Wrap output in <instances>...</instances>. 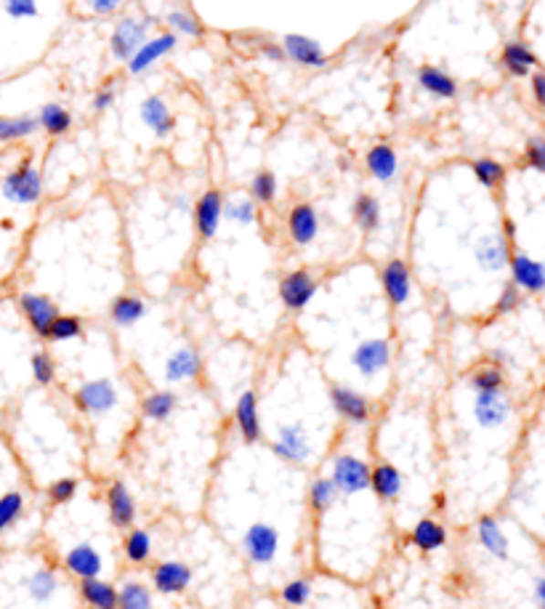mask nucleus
<instances>
[{
    "mask_svg": "<svg viewBox=\"0 0 545 609\" xmlns=\"http://www.w3.org/2000/svg\"><path fill=\"white\" fill-rule=\"evenodd\" d=\"M240 551H243L245 562L264 570L272 567L274 562L282 553V532L272 521H250L240 535Z\"/></svg>",
    "mask_w": 545,
    "mask_h": 609,
    "instance_id": "obj_1",
    "label": "nucleus"
},
{
    "mask_svg": "<svg viewBox=\"0 0 545 609\" xmlns=\"http://www.w3.org/2000/svg\"><path fill=\"white\" fill-rule=\"evenodd\" d=\"M121 389L112 378L83 381L72 394L78 413H83L86 418H93V421H107L110 415H115L121 410Z\"/></svg>",
    "mask_w": 545,
    "mask_h": 609,
    "instance_id": "obj_2",
    "label": "nucleus"
},
{
    "mask_svg": "<svg viewBox=\"0 0 545 609\" xmlns=\"http://www.w3.org/2000/svg\"><path fill=\"white\" fill-rule=\"evenodd\" d=\"M154 27L157 19L152 14H125L110 32V57L128 64V59L154 35Z\"/></svg>",
    "mask_w": 545,
    "mask_h": 609,
    "instance_id": "obj_3",
    "label": "nucleus"
},
{
    "mask_svg": "<svg viewBox=\"0 0 545 609\" xmlns=\"http://www.w3.org/2000/svg\"><path fill=\"white\" fill-rule=\"evenodd\" d=\"M46 182L43 173L32 165L30 160H22L16 168H11L3 182H0V194L5 203L19 205V208H32L43 200Z\"/></svg>",
    "mask_w": 545,
    "mask_h": 609,
    "instance_id": "obj_4",
    "label": "nucleus"
},
{
    "mask_svg": "<svg viewBox=\"0 0 545 609\" xmlns=\"http://www.w3.org/2000/svg\"><path fill=\"white\" fill-rule=\"evenodd\" d=\"M328 477L341 492V498H360L370 492V463L357 453H335L328 468Z\"/></svg>",
    "mask_w": 545,
    "mask_h": 609,
    "instance_id": "obj_5",
    "label": "nucleus"
},
{
    "mask_svg": "<svg viewBox=\"0 0 545 609\" xmlns=\"http://www.w3.org/2000/svg\"><path fill=\"white\" fill-rule=\"evenodd\" d=\"M61 572L72 580L104 578L107 572V553L93 541H75L59 553Z\"/></svg>",
    "mask_w": 545,
    "mask_h": 609,
    "instance_id": "obj_6",
    "label": "nucleus"
},
{
    "mask_svg": "<svg viewBox=\"0 0 545 609\" xmlns=\"http://www.w3.org/2000/svg\"><path fill=\"white\" fill-rule=\"evenodd\" d=\"M269 450L285 466L306 468L314 457V439L303 424H282V426H277V434L269 442Z\"/></svg>",
    "mask_w": 545,
    "mask_h": 609,
    "instance_id": "obj_7",
    "label": "nucleus"
},
{
    "mask_svg": "<svg viewBox=\"0 0 545 609\" xmlns=\"http://www.w3.org/2000/svg\"><path fill=\"white\" fill-rule=\"evenodd\" d=\"M392 341L383 335L375 338H364L354 346L351 352V367L362 375L364 381H372L378 375H383L392 367Z\"/></svg>",
    "mask_w": 545,
    "mask_h": 609,
    "instance_id": "obj_8",
    "label": "nucleus"
},
{
    "mask_svg": "<svg viewBox=\"0 0 545 609\" xmlns=\"http://www.w3.org/2000/svg\"><path fill=\"white\" fill-rule=\"evenodd\" d=\"M194 583V570L182 559H162L152 564L150 585L157 596H183Z\"/></svg>",
    "mask_w": 545,
    "mask_h": 609,
    "instance_id": "obj_9",
    "label": "nucleus"
},
{
    "mask_svg": "<svg viewBox=\"0 0 545 609\" xmlns=\"http://www.w3.org/2000/svg\"><path fill=\"white\" fill-rule=\"evenodd\" d=\"M328 396H330L333 410L341 415V421H346L349 426L362 428L372 421V404L360 389L346 386V383H330Z\"/></svg>",
    "mask_w": 545,
    "mask_h": 609,
    "instance_id": "obj_10",
    "label": "nucleus"
},
{
    "mask_svg": "<svg viewBox=\"0 0 545 609\" xmlns=\"http://www.w3.org/2000/svg\"><path fill=\"white\" fill-rule=\"evenodd\" d=\"M104 506H107V517L115 530H131L136 527L139 519V503L133 498L131 488L122 479H112L104 489Z\"/></svg>",
    "mask_w": 545,
    "mask_h": 609,
    "instance_id": "obj_11",
    "label": "nucleus"
},
{
    "mask_svg": "<svg viewBox=\"0 0 545 609\" xmlns=\"http://www.w3.org/2000/svg\"><path fill=\"white\" fill-rule=\"evenodd\" d=\"M317 290H320V282H317V277L311 275L309 269H293V272H288V275L279 279V288H277L279 301H282V306H285L288 311H303L306 306L314 301Z\"/></svg>",
    "mask_w": 545,
    "mask_h": 609,
    "instance_id": "obj_12",
    "label": "nucleus"
},
{
    "mask_svg": "<svg viewBox=\"0 0 545 609\" xmlns=\"http://www.w3.org/2000/svg\"><path fill=\"white\" fill-rule=\"evenodd\" d=\"M16 304H19L22 317L27 320V325H30L32 333L37 335V338H46L48 331H51V325H54V320H57V317L61 314L57 301H54V299H48L46 293H32V290H25V293H19Z\"/></svg>",
    "mask_w": 545,
    "mask_h": 609,
    "instance_id": "obj_13",
    "label": "nucleus"
},
{
    "mask_svg": "<svg viewBox=\"0 0 545 609\" xmlns=\"http://www.w3.org/2000/svg\"><path fill=\"white\" fill-rule=\"evenodd\" d=\"M176 46H179V37L173 32H154L150 40L128 59V64H125L128 75H133V78L147 75L157 61L171 57L176 51Z\"/></svg>",
    "mask_w": 545,
    "mask_h": 609,
    "instance_id": "obj_14",
    "label": "nucleus"
},
{
    "mask_svg": "<svg viewBox=\"0 0 545 609\" xmlns=\"http://www.w3.org/2000/svg\"><path fill=\"white\" fill-rule=\"evenodd\" d=\"M511 399L503 392H479L474 394V404H471V415L477 421V426L487 428H503L511 421Z\"/></svg>",
    "mask_w": 545,
    "mask_h": 609,
    "instance_id": "obj_15",
    "label": "nucleus"
},
{
    "mask_svg": "<svg viewBox=\"0 0 545 609\" xmlns=\"http://www.w3.org/2000/svg\"><path fill=\"white\" fill-rule=\"evenodd\" d=\"M282 51H285V59L299 64L303 69H325L330 64V57L328 51L309 35H301V32H290L282 37Z\"/></svg>",
    "mask_w": 545,
    "mask_h": 609,
    "instance_id": "obj_16",
    "label": "nucleus"
},
{
    "mask_svg": "<svg viewBox=\"0 0 545 609\" xmlns=\"http://www.w3.org/2000/svg\"><path fill=\"white\" fill-rule=\"evenodd\" d=\"M22 588L27 593V599L35 604H51L64 588L61 572L54 564H35L30 572L22 578Z\"/></svg>",
    "mask_w": 545,
    "mask_h": 609,
    "instance_id": "obj_17",
    "label": "nucleus"
},
{
    "mask_svg": "<svg viewBox=\"0 0 545 609\" xmlns=\"http://www.w3.org/2000/svg\"><path fill=\"white\" fill-rule=\"evenodd\" d=\"M381 288H383L386 301L394 309H404L410 304V299H413V272H410L407 261H402V258L386 261L383 269H381Z\"/></svg>",
    "mask_w": 545,
    "mask_h": 609,
    "instance_id": "obj_18",
    "label": "nucleus"
},
{
    "mask_svg": "<svg viewBox=\"0 0 545 609\" xmlns=\"http://www.w3.org/2000/svg\"><path fill=\"white\" fill-rule=\"evenodd\" d=\"M235 428L245 445H258L264 439V418H261V402L253 389H247L235 402Z\"/></svg>",
    "mask_w": 545,
    "mask_h": 609,
    "instance_id": "obj_19",
    "label": "nucleus"
},
{
    "mask_svg": "<svg viewBox=\"0 0 545 609\" xmlns=\"http://www.w3.org/2000/svg\"><path fill=\"white\" fill-rule=\"evenodd\" d=\"M203 354L194 349V346H179L173 349L168 357H165V365H162V378L165 383L176 386V383H192L203 375Z\"/></svg>",
    "mask_w": 545,
    "mask_h": 609,
    "instance_id": "obj_20",
    "label": "nucleus"
},
{
    "mask_svg": "<svg viewBox=\"0 0 545 609\" xmlns=\"http://www.w3.org/2000/svg\"><path fill=\"white\" fill-rule=\"evenodd\" d=\"M224 194L218 189H205L197 203H194V229L200 235V240H213L221 229L224 221Z\"/></svg>",
    "mask_w": 545,
    "mask_h": 609,
    "instance_id": "obj_21",
    "label": "nucleus"
},
{
    "mask_svg": "<svg viewBox=\"0 0 545 609\" xmlns=\"http://www.w3.org/2000/svg\"><path fill=\"white\" fill-rule=\"evenodd\" d=\"M320 229H322V218L320 211L311 205V203H296L288 214V237L290 243L306 247L320 237Z\"/></svg>",
    "mask_w": 545,
    "mask_h": 609,
    "instance_id": "obj_22",
    "label": "nucleus"
},
{
    "mask_svg": "<svg viewBox=\"0 0 545 609\" xmlns=\"http://www.w3.org/2000/svg\"><path fill=\"white\" fill-rule=\"evenodd\" d=\"M370 492L381 503H396L404 492V474L389 460H378L370 466Z\"/></svg>",
    "mask_w": 545,
    "mask_h": 609,
    "instance_id": "obj_23",
    "label": "nucleus"
},
{
    "mask_svg": "<svg viewBox=\"0 0 545 609\" xmlns=\"http://www.w3.org/2000/svg\"><path fill=\"white\" fill-rule=\"evenodd\" d=\"M508 272H511V285H516L521 293H543L545 290V264L527 256V253H511L508 261Z\"/></svg>",
    "mask_w": 545,
    "mask_h": 609,
    "instance_id": "obj_24",
    "label": "nucleus"
},
{
    "mask_svg": "<svg viewBox=\"0 0 545 609\" xmlns=\"http://www.w3.org/2000/svg\"><path fill=\"white\" fill-rule=\"evenodd\" d=\"M30 517V498L22 488L0 489V538L16 532Z\"/></svg>",
    "mask_w": 545,
    "mask_h": 609,
    "instance_id": "obj_25",
    "label": "nucleus"
},
{
    "mask_svg": "<svg viewBox=\"0 0 545 609\" xmlns=\"http://www.w3.org/2000/svg\"><path fill=\"white\" fill-rule=\"evenodd\" d=\"M474 258H477L479 269H485L489 275H498V272L508 269L511 243L503 235H485L474 245Z\"/></svg>",
    "mask_w": 545,
    "mask_h": 609,
    "instance_id": "obj_26",
    "label": "nucleus"
},
{
    "mask_svg": "<svg viewBox=\"0 0 545 609\" xmlns=\"http://www.w3.org/2000/svg\"><path fill=\"white\" fill-rule=\"evenodd\" d=\"M415 80H418V86H421L428 96L442 99V101H450V99H455V96L460 93L457 80H455L447 69H442L439 64H421V67L415 69Z\"/></svg>",
    "mask_w": 545,
    "mask_h": 609,
    "instance_id": "obj_27",
    "label": "nucleus"
},
{
    "mask_svg": "<svg viewBox=\"0 0 545 609\" xmlns=\"http://www.w3.org/2000/svg\"><path fill=\"white\" fill-rule=\"evenodd\" d=\"M477 541L479 546L498 562H506L511 556V541L508 535L503 532L500 527V519L492 517V514H485V517L477 519Z\"/></svg>",
    "mask_w": 545,
    "mask_h": 609,
    "instance_id": "obj_28",
    "label": "nucleus"
},
{
    "mask_svg": "<svg viewBox=\"0 0 545 609\" xmlns=\"http://www.w3.org/2000/svg\"><path fill=\"white\" fill-rule=\"evenodd\" d=\"M139 115L157 139H168L176 131V115L171 112V107L162 96H147L139 107Z\"/></svg>",
    "mask_w": 545,
    "mask_h": 609,
    "instance_id": "obj_29",
    "label": "nucleus"
},
{
    "mask_svg": "<svg viewBox=\"0 0 545 609\" xmlns=\"http://www.w3.org/2000/svg\"><path fill=\"white\" fill-rule=\"evenodd\" d=\"M78 599L86 609H118V585L107 578L78 580Z\"/></svg>",
    "mask_w": 545,
    "mask_h": 609,
    "instance_id": "obj_30",
    "label": "nucleus"
},
{
    "mask_svg": "<svg viewBox=\"0 0 545 609\" xmlns=\"http://www.w3.org/2000/svg\"><path fill=\"white\" fill-rule=\"evenodd\" d=\"M500 64L511 78L521 80V78H529L538 69V54L524 40H508L500 51Z\"/></svg>",
    "mask_w": 545,
    "mask_h": 609,
    "instance_id": "obj_31",
    "label": "nucleus"
},
{
    "mask_svg": "<svg viewBox=\"0 0 545 609\" xmlns=\"http://www.w3.org/2000/svg\"><path fill=\"white\" fill-rule=\"evenodd\" d=\"M150 314V306L141 296L136 293H121L112 304H110V320L115 328L128 331V328H136L144 317Z\"/></svg>",
    "mask_w": 545,
    "mask_h": 609,
    "instance_id": "obj_32",
    "label": "nucleus"
},
{
    "mask_svg": "<svg viewBox=\"0 0 545 609\" xmlns=\"http://www.w3.org/2000/svg\"><path fill=\"white\" fill-rule=\"evenodd\" d=\"M152 553H154V535H152L147 527H131V530H125V538H122V559H125L131 567H144V564H150Z\"/></svg>",
    "mask_w": 545,
    "mask_h": 609,
    "instance_id": "obj_33",
    "label": "nucleus"
},
{
    "mask_svg": "<svg viewBox=\"0 0 545 609\" xmlns=\"http://www.w3.org/2000/svg\"><path fill=\"white\" fill-rule=\"evenodd\" d=\"M410 543L421 553H434V551L445 549L447 546V527L431 517L418 519L410 527Z\"/></svg>",
    "mask_w": 545,
    "mask_h": 609,
    "instance_id": "obj_34",
    "label": "nucleus"
},
{
    "mask_svg": "<svg viewBox=\"0 0 545 609\" xmlns=\"http://www.w3.org/2000/svg\"><path fill=\"white\" fill-rule=\"evenodd\" d=\"M364 165L375 182L389 184L394 182L396 173H399V154L392 144H375L364 157Z\"/></svg>",
    "mask_w": 545,
    "mask_h": 609,
    "instance_id": "obj_35",
    "label": "nucleus"
},
{
    "mask_svg": "<svg viewBox=\"0 0 545 609\" xmlns=\"http://www.w3.org/2000/svg\"><path fill=\"white\" fill-rule=\"evenodd\" d=\"M35 118H37V128H40L46 136H51V139L67 136V133L72 131V125H75L72 112H69L64 104H59V101H46V104L35 112Z\"/></svg>",
    "mask_w": 545,
    "mask_h": 609,
    "instance_id": "obj_36",
    "label": "nucleus"
},
{
    "mask_svg": "<svg viewBox=\"0 0 545 609\" xmlns=\"http://www.w3.org/2000/svg\"><path fill=\"white\" fill-rule=\"evenodd\" d=\"M341 500V492L333 485V479L328 474H317L309 488H306V503H309V511L314 517H325L335 503Z\"/></svg>",
    "mask_w": 545,
    "mask_h": 609,
    "instance_id": "obj_37",
    "label": "nucleus"
},
{
    "mask_svg": "<svg viewBox=\"0 0 545 609\" xmlns=\"http://www.w3.org/2000/svg\"><path fill=\"white\" fill-rule=\"evenodd\" d=\"M179 410V396L171 389H154L141 399V415L150 424H168Z\"/></svg>",
    "mask_w": 545,
    "mask_h": 609,
    "instance_id": "obj_38",
    "label": "nucleus"
},
{
    "mask_svg": "<svg viewBox=\"0 0 545 609\" xmlns=\"http://www.w3.org/2000/svg\"><path fill=\"white\" fill-rule=\"evenodd\" d=\"M351 215H354L357 226L362 229L364 235H375L383 226V208H381L378 197H372L370 192H362V194L354 197Z\"/></svg>",
    "mask_w": 545,
    "mask_h": 609,
    "instance_id": "obj_39",
    "label": "nucleus"
},
{
    "mask_svg": "<svg viewBox=\"0 0 545 609\" xmlns=\"http://www.w3.org/2000/svg\"><path fill=\"white\" fill-rule=\"evenodd\" d=\"M118 609H154V591L139 578L122 580L118 588Z\"/></svg>",
    "mask_w": 545,
    "mask_h": 609,
    "instance_id": "obj_40",
    "label": "nucleus"
},
{
    "mask_svg": "<svg viewBox=\"0 0 545 609\" xmlns=\"http://www.w3.org/2000/svg\"><path fill=\"white\" fill-rule=\"evenodd\" d=\"M35 115H0V144H16L37 133Z\"/></svg>",
    "mask_w": 545,
    "mask_h": 609,
    "instance_id": "obj_41",
    "label": "nucleus"
},
{
    "mask_svg": "<svg viewBox=\"0 0 545 609\" xmlns=\"http://www.w3.org/2000/svg\"><path fill=\"white\" fill-rule=\"evenodd\" d=\"M80 479L75 477V474H67V477H57V479H51L48 485H46V500H48V506H54V509H64V506H69L78 495H80Z\"/></svg>",
    "mask_w": 545,
    "mask_h": 609,
    "instance_id": "obj_42",
    "label": "nucleus"
},
{
    "mask_svg": "<svg viewBox=\"0 0 545 609\" xmlns=\"http://www.w3.org/2000/svg\"><path fill=\"white\" fill-rule=\"evenodd\" d=\"M311 599H314V580L306 578V575L288 580V583L279 588V602L288 609L309 607Z\"/></svg>",
    "mask_w": 545,
    "mask_h": 609,
    "instance_id": "obj_43",
    "label": "nucleus"
},
{
    "mask_svg": "<svg viewBox=\"0 0 545 609\" xmlns=\"http://www.w3.org/2000/svg\"><path fill=\"white\" fill-rule=\"evenodd\" d=\"M165 25L168 32H173L176 37H192V40H200L203 37V22L197 19V14H192L189 8H171L165 14Z\"/></svg>",
    "mask_w": 545,
    "mask_h": 609,
    "instance_id": "obj_44",
    "label": "nucleus"
},
{
    "mask_svg": "<svg viewBox=\"0 0 545 609\" xmlns=\"http://www.w3.org/2000/svg\"><path fill=\"white\" fill-rule=\"evenodd\" d=\"M86 335V322L78 314H59L51 325V331L46 335V341L51 343H69Z\"/></svg>",
    "mask_w": 545,
    "mask_h": 609,
    "instance_id": "obj_45",
    "label": "nucleus"
},
{
    "mask_svg": "<svg viewBox=\"0 0 545 609\" xmlns=\"http://www.w3.org/2000/svg\"><path fill=\"white\" fill-rule=\"evenodd\" d=\"M503 386H506V375H503V367L498 365L477 367L468 375V389L474 394H479V392H503Z\"/></svg>",
    "mask_w": 545,
    "mask_h": 609,
    "instance_id": "obj_46",
    "label": "nucleus"
},
{
    "mask_svg": "<svg viewBox=\"0 0 545 609\" xmlns=\"http://www.w3.org/2000/svg\"><path fill=\"white\" fill-rule=\"evenodd\" d=\"M224 218L237 226H250L258 221V203L253 197H235L224 203Z\"/></svg>",
    "mask_w": 545,
    "mask_h": 609,
    "instance_id": "obj_47",
    "label": "nucleus"
},
{
    "mask_svg": "<svg viewBox=\"0 0 545 609\" xmlns=\"http://www.w3.org/2000/svg\"><path fill=\"white\" fill-rule=\"evenodd\" d=\"M471 171H474L477 182L487 186V189H498V186H503V182H506V168H503V163H498L495 157H477V160L471 163Z\"/></svg>",
    "mask_w": 545,
    "mask_h": 609,
    "instance_id": "obj_48",
    "label": "nucleus"
},
{
    "mask_svg": "<svg viewBox=\"0 0 545 609\" xmlns=\"http://www.w3.org/2000/svg\"><path fill=\"white\" fill-rule=\"evenodd\" d=\"M279 194V184L272 171H258L253 179H250V197L258 203V205H272Z\"/></svg>",
    "mask_w": 545,
    "mask_h": 609,
    "instance_id": "obj_49",
    "label": "nucleus"
},
{
    "mask_svg": "<svg viewBox=\"0 0 545 609\" xmlns=\"http://www.w3.org/2000/svg\"><path fill=\"white\" fill-rule=\"evenodd\" d=\"M30 373L32 381L37 386H51L59 375V367H57V360L48 352H35L30 357Z\"/></svg>",
    "mask_w": 545,
    "mask_h": 609,
    "instance_id": "obj_50",
    "label": "nucleus"
},
{
    "mask_svg": "<svg viewBox=\"0 0 545 609\" xmlns=\"http://www.w3.org/2000/svg\"><path fill=\"white\" fill-rule=\"evenodd\" d=\"M0 11L11 22H30L40 16V0H0Z\"/></svg>",
    "mask_w": 545,
    "mask_h": 609,
    "instance_id": "obj_51",
    "label": "nucleus"
},
{
    "mask_svg": "<svg viewBox=\"0 0 545 609\" xmlns=\"http://www.w3.org/2000/svg\"><path fill=\"white\" fill-rule=\"evenodd\" d=\"M115 101H118V86L115 83H104V86H99L93 91L91 110L96 115H104V112H110L115 107Z\"/></svg>",
    "mask_w": 545,
    "mask_h": 609,
    "instance_id": "obj_52",
    "label": "nucleus"
},
{
    "mask_svg": "<svg viewBox=\"0 0 545 609\" xmlns=\"http://www.w3.org/2000/svg\"><path fill=\"white\" fill-rule=\"evenodd\" d=\"M521 296H524V293H521L516 285L508 282V285L500 290L498 301H495V314H500V317H503V314H514L516 309L521 306Z\"/></svg>",
    "mask_w": 545,
    "mask_h": 609,
    "instance_id": "obj_53",
    "label": "nucleus"
},
{
    "mask_svg": "<svg viewBox=\"0 0 545 609\" xmlns=\"http://www.w3.org/2000/svg\"><path fill=\"white\" fill-rule=\"evenodd\" d=\"M524 163H527L532 171H540V173H545V139H532V142H527V150H524Z\"/></svg>",
    "mask_w": 545,
    "mask_h": 609,
    "instance_id": "obj_54",
    "label": "nucleus"
},
{
    "mask_svg": "<svg viewBox=\"0 0 545 609\" xmlns=\"http://www.w3.org/2000/svg\"><path fill=\"white\" fill-rule=\"evenodd\" d=\"M122 5H125V0H86V8L91 11L93 16H101V19L115 16Z\"/></svg>",
    "mask_w": 545,
    "mask_h": 609,
    "instance_id": "obj_55",
    "label": "nucleus"
},
{
    "mask_svg": "<svg viewBox=\"0 0 545 609\" xmlns=\"http://www.w3.org/2000/svg\"><path fill=\"white\" fill-rule=\"evenodd\" d=\"M529 89H532V99H535V104L545 110V72L543 69H535L532 75H529Z\"/></svg>",
    "mask_w": 545,
    "mask_h": 609,
    "instance_id": "obj_56",
    "label": "nucleus"
},
{
    "mask_svg": "<svg viewBox=\"0 0 545 609\" xmlns=\"http://www.w3.org/2000/svg\"><path fill=\"white\" fill-rule=\"evenodd\" d=\"M258 54L267 61H285V51H282V43H274V40H258Z\"/></svg>",
    "mask_w": 545,
    "mask_h": 609,
    "instance_id": "obj_57",
    "label": "nucleus"
},
{
    "mask_svg": "<svg viewBox=\"0 0 545 609\" xmlns=\"http://www.w3.org/2000/svg\"><path fill=\"white\" fill-rule=\"evenodd\" d=\"M171 205H173L176 211H182V214H186V211L192 208V203H189L186 192H176V194H171Z\"/></svg>",
    "mask_w": 545,
    "mask_h": 609,
    "instance_id": "obj_58",
    "label": "nucleus"
},
{
    "mask_svg": "<svg viewBox=\"0 0 545 609\" xmlns=\"http://www.w3.org/2000/svg\"><path fill=\"white\" fill-rule=\"evenodd\" d=\"M535 604L538 609H545V572L535 580Z\"/></svg>",
    "mask_w": 545,
    "mask_h": 609,
    "instance_id": "obj_59",
    "label": "nucleus"
},
{
    "mask_svg": "<svg viewBox=\"0 0 545 609\" xmlns=\"http://www.w3.org/2000/svg\"><path fill=\"white\" fill-rule=\"evenodd\" d=\"M503 237H506L508 243H511V240L516 237V221H514V218H506V221H503Z\"/></svg>",
    "mask_w": 545,
    "mask_h": 609,
    "instance_id": "obj_60",
    "label": "nucleus"
},
{
    "mask_svg": "<svg viewBox=\"0 0 545 609\" xmlns=\"http://www.w3.org/2000/svg\"><path fill=\"white\" fill-rule=\"evenodd\" d=\"M357 609H370V607H357Z\"/></svg>",
    "mask_w": 545,
    "mask_h": 609,
    "instance_id": "obj_61",
    "label": "nucleus"
},
{
    "mask_svg": "<svg viewBox=\"0 0 545 609\" xmlns=\"http://www.w3.org/2000/svg\"><path fill=\"white\" fill-rule=\"evenodd\" d=\"M0 424H3V418H0Z\"/></svg>",
    "mask_w": 545,
    "mask_h": 609,
    "instance_id": "obj_62",
    "label": "nucleus"
}]
</instances>
